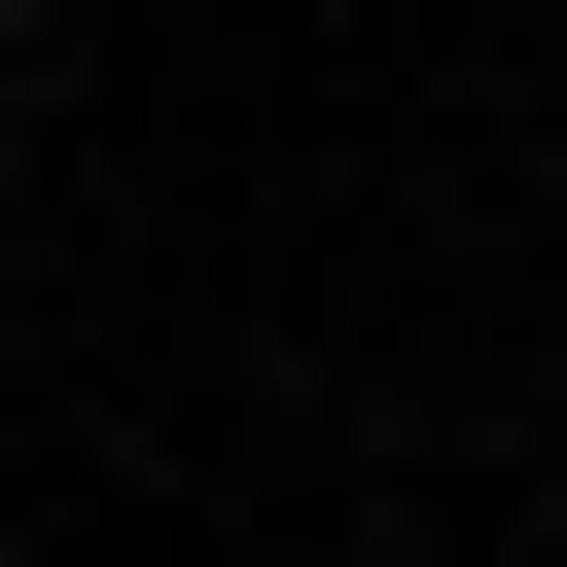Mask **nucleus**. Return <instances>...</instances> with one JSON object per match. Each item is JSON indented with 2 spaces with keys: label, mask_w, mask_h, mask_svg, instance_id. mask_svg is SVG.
<instances>
[{
  "label": "nucleus",
  "mask_w": 567,
  "mask_h": 567,
  "mask_svg": "<svg viewBox=\"0 0 567 567\" xmlns=\"http://www.w3.org/2000/svg\"><path fill=\"white\" fill-rule=\"evenodd\" d=\"M0 35H71V0H0Z\"/></svg>",
  "instance_id": "nucleus-1"
}]
</instances>
